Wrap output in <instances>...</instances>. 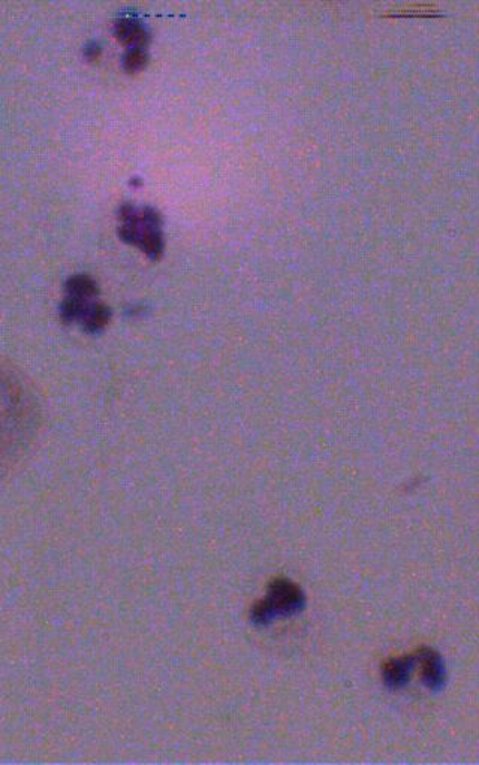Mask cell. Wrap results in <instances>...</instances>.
Instances as JSON below:
<instances>
[{"mask_svg":"<svg viewBox=\"0 0 479 765\" xmlns=\"http://www.w3.org/2000/svg\"><path fill=\"white\" fill-rule=\"evenodd\" d=\"M37 396L19 371L0 364V468L32 440L38 425Z\"/></svg>","mask_w":479,"mask_h":765,"instance_id":"6da1fadb","label":"cell"},{"mask_svg":"<svg viewBox=\"0 0 479 765\" xmlns=\"http://www.w3.org/2000/svg\"><path fill=\"white\" fill-rule=\"evenodd\" d=\"M98 287L87 275H76L67 283V295L60 308V314L67 323L78 322L86 331L99 332L110 321V310L106 305L96 303Z\"/></svg>","mask_w":479,"mask_h":765,"instance_id":"7a4b0ae2","label":"cell"},{"mask_svg":"<svg viewBox=\"0 0 479 765\" xmlns=\"http://www.w3.org/2000/svg\"><path fill=\"white\" fill-rule=\"evenodd\" d=\"M306 606V596L297 583L287 579H274L268 586L264 600L256 602L252 610L255 624L268 625L274 619L300 614Z\"/></svg>","mask_w":479,"mask_h":765,"instance_id":"3957f363","label":"cell"},{"mask_svg":"<svg viewBox=\"0 0 479 765\" xmlns=\"http://www.w3.org/2000/svg\"><path fill=\"white\" fill-rule=\"evenodd\" d=\"M120 234L125 242L133 243L150 257H159L164 251L163 232L158 214L151 209L137 212L126 207L121 213Z\"/></svg>","mask_w":479,"mask_h":765,"instance_id":"277c9868","label":"cell"},{"mask_svg":"<svg viewBox=\"0 0 479 765\" xmlns=\"http://www.w3.org/2000/svg\"><path fill=\"white\" fill-rule=\"evenodd\" d=\"M416 664L417 668H420L422 685L427 688L433 693H439L446 686L447 671L441 655L424 647V649L417 650Z\"/></svg>","mask_w":479,"mask_h":765,"instance_id":"5b68a950","label":"cell"},{"mask_svg":"<svg viewBox=\"0 0 479 765\" xmlns=\"http://www.w3.org/2000/svg\"><path fill=\"white\" fill-rule=\"evenodd\" d=\"M413 670H416V655L413 654L390 659L382 667L383 684L393 690L402 689L408 685Z\"/></svg>","mask_w":479,"mask_h":765,"instance_id":"8992f818","label":"cell"},{"mask_svg":"<svg viewBox=\"0 0 479 765\" xmlns=\"http://www.w3.org/2000/svg\"><path fill=\"white\" fill-rule=\"evenodd\" d=\"M117 37H119L121 41L138 46V43L146 41V30L138 23H135V21L126 20L117 24Z\"/></svg>","mask_w":479,"mask_h":765,"instance_id":"52a82bcc","label":"cell"},{"mask_svg":"<svg viewBox=\"0 0 479 765\" xmlns=\"http://www.w3.org/2000/svg\"><path fill=\"white\" fill-rule=\"evenodd\" d=\"M144 63H146V55L138 47H134V50H130L125 57V68L128 71H137Z\"/></svg>","mask_w":479,"mask_h":765,"instance_id":"ba28073f","label":"cell"}]
</instances>
